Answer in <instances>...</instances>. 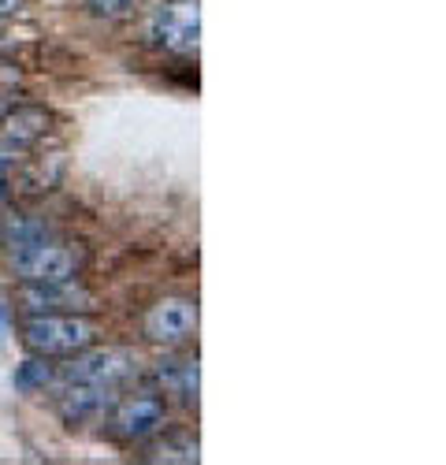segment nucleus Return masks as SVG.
<instances>
[{
    "instance_id": "obj_7",
    "label": "nucleus",
    "mask_w": 446,
    "mask_h": 465,
    "mask_svg": "<svg viewBox=\"0 0 446 465\" xmlns=\"http://www.w3.org/2000/svg\"><path fill=\"white\" fill-rule=\"evenodd\" d=\"M19 305L30 317H37V313H86V309H93V294L74 280H67V283H26L19 291Z\"/></svg>"
},
{
    "instance_id": "obj_15",
    "label": "nucleus",
    "mask_w": 446,
    "mask_h": 465,
    "mask_svg": "<svg viewBox=\"0 0 446 465\" xmlns=\"http://www.w3.org/2000/svg\"><path fill=\"white\" fill-rule=\"evenodd\" d=\"M19 5H23V0H0V19L15 15V12H19Z\"/></svg>"
},
{
    "instance_id": "obj_3",
    "label": "nucleus",
    "mask_w": 446,
    "mask_h": 465,
    "mask_svg": "<svg viewBox=\"0 0 446 465\" xmlns=\"http://www.w3.org/2000/svg\"><path fill=\"white\" fill-rule=\"evenodd\" d=\"M168 420V402L157 391H138L127 399H116L108 410V432L123 443H141L157 436Z\"/></svg>"
},
{
    "instance_id": "obj_16",
    "label": "nucleus",
    "mask_w": 446,
    "mask_h": 465,
    "mask_svg": "<svg viewBox=\"0 0 446 465\" xmlns=\"http://www.w3.org/2000/svg\"><path fill=\"white\" fill-rule=\"evenodd\" d=\"M8 328V309H5V302H0V331Z\"/></svg>"
},
{
    "instance_id": "obj_11",
    "label": "nucleus",
    "mask_w": 446,
    "mask_h": 465,
    "mask_svg": "<svg viewBox=\"0 0 446 465\" xmlns=\"http://www.w3.org/2000/svg\"><path fill=\"white\" fill-rule=\"evenodd\" d=\"M37 239H49V223L34 220V216H8V223H5V246L8 250L37 242Z\"/></svg>"
},
{
    "instance_id": "obj_6",
    "label": "nucleus",
    "mask_w": 446,
    "mask_h": 465,
    "mask_svg": "<svg viewBox=\"0 0 446 465\" xmlns=\"http://www.w3.org/2000/svg\"><path fill=\"white\" fill-rule=\"evenodd\" d=\"M198 331V302L194 298H160L145 313V339L160 346H182Z\"/></svg>"
},
{
    "instance_id": "obj_13",
    "label": "nucleus",
    "mask_w": 446,
    "mask_h": 465,
    "mask_svg": "<svg viewBox=\"0 0 446 465\" xmlns=\"http://www.w3.org/2000/svg\"><path fill=\"white\" fill-rule=\"evenodd\" d=\"M86 5L104 19H127V15H134L138 0H86Z\"/></svg>"
},
{
    "instance_id": "obj_2",
    "label": "nucleus",
    "mask_w": 446,
    "mask_h": 465,
    "mask_svg": "<svg viewBox=\"0 0 446 465\" xmlns=\"http://www.w3.org/2000/svg\"><path fill=\"white\" fill-rule=\"evenodd\" d=\"M86 268V253L71 242L37 239L12 250V272L23 283H67Z\"/></svg>"
},
{
    "instance_id": "obj_12",
    "label": "nucleus",
    "mask_w": 446,
    "mask_h": 465,
    "mask_svg": "<svg viewBox=\"0 0 446 465\" xmlns=\"http://www.w3.org/2000/svg\"><path fill=\"white\" fill-rule=\"evenodd\" d=\"M12 380H15L19 391H26V395L45 391V387L53 383V365H49L45 358H30L26 365H19V372H15Z\"/></svg>"
},
{
    "instance_id": "obj_14",
    "label": "nucleus",
    "mask_w": 446,
    "mask_h": 465,
    "mask_svg": "<svg viewBox=\"0 0 446 465\" xmlns=\"http://www.w3.org/2000/svg\"><path fill=\"white\" fill-rule=\"evenodd\" d=\"M157 458L164 461H198V440H175V443H164L157 450Z\"/></svg>"
},
{
    "instance_id": "obj_5",
    "label": "nucleus",
    "mask_w": 446,
    "mask_h": 465,
    "mask_svg": "<svg viewBox=\"0 0 446 465\" xmlns=\"http://www.w3.org/2000/svg\"><path fill=\"white\" fill-rule=\"evenodd\" d=\"M134 354L131 351H120V346H86V351L71 354L67 369H63V380L67 383H93V387H112L116 391L120 383H127L134 376Z\"/></svg>"
},
{
    "instance_id": "obj_1",
    "label": "nucleus",
    "mask_w": 446,
    "mask_h": 465,
    "mask_svg": "<svg viewBox=\"0 0 446 465\" xmlns=\"http://www.w3.org/2000/svg\"><path fill=\"white\" fill-rule=\"evenodd\" d=\"M101 335L86 313H37L23 324V339L37 358H71L93 346Z\"/></svg>"
},
{
    "instance_id": "obj_10",
    "label": "nucleus",
    "mask_w": 446,
    "mask_h": 465,
    "mask_svg": "<svg viewBox=\"0 0 446 465\" xmlns=\"http://www.w3.org/2000/svg\"><path fill=\"white\" fill-rule=\"evenodd\" d=\"M157 380L168 395L182 399V402H198V361H160L157 365Z\"/></svg>"
},
{
    "instance_id": "obj_9",
    "label": "nucleus",
    "mask_w": 446,
    "mask_h": 465,
    "mask_svg": "<svg viewBox=\"0 0 446 465\" xmlns=\"http://www.w3.org/2000/svg\"><path fill=\"white\" fill-rule=\"evenodd\" d=\"M116 402L112 387H93V383H67V391L60 399V413L67 424H82L93 417H104Z\"/></svg>"
},
{
    "instance_id": "obj_8",
    "label": "nucleus",
    "mask_w": 446,
    "mask_h": 465,
    "mask_svg": "<svg viewBox=\"0 0 446 465\" xmlns=\"http://www.w3.org/2000/svg\"><path fill=\"white\" fill-rule=\"evenodd\" d=\"M49 127V112L45 108H8V115L0 120V149L12 153V157H19V153H26L30 145L42 142Z\"/></svg>"
},
{
    "instance_id": "obj_17",
    "label": "nucleus",
    "mask_w": 446,
    "mask_h": 465,
    "mask_svg": "<svg viewBox=\"0 0 446 465\" xmlns=\"http://www.w3.org/2000/svg\"><path fill=\"white\" fill-rule=\"evenodd\" d=\"M5 115H8V101H5V97H0V120H5Z\"/></svg>"
},
{
    "instance_id": "obj_4",
    "label": "nucleus",
    "mask_w": 446,
    "mask_h": 465,
    "mask_svg": "<svg viewBox=\"0 0 446 465\" xmlns=\"http://www.w3.org/2000/svg\"><path fill=\"white\" fill-rule=\"evenodd\" d=\"M153 42L175 56L198 53L201 42V0H164L153 15Z\"/></svg>"
}]
</instances>
